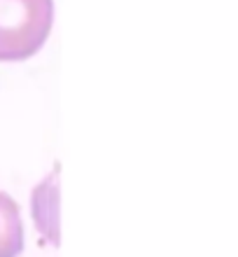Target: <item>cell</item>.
Here are the masks:
<instances>
[{"instance_id": "6da1fadb", "label": "cell", "mask_w": 238, "mask_h": 257, "mask_svg": "<svg viewBox=\"0 0 238 257\" xmlns=\"http://www.w3.org/2000/svg\"><path fill=\"white\" fill-rule=\"evenodd\" d=\"M54 24V0H0V61L38 54Z\"/></svg>"}, {"instance_id": "7a4b0ae2", "label": "cell", "mask_w": 238, "mask_h": 257, "mask_svg": "<svg viewBox=\"0 0 238 257\" xmlns=\"http://www.w3.org/2000/svg\"><path fill=\"white\" fill-rule=\"evenodd\" d=\"M24 250V227L17 203L0 192V257H19Z\"/></svg>"}]
</instances>
